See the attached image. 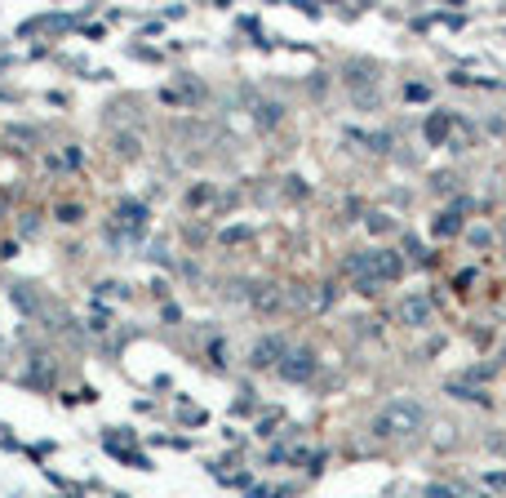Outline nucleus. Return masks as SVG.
<instances>
[{
  "mask_svg": "<svg viewBox=\"0 0 506 498\" xmlns=\"http://www.w3.org/2000/svg\"><path fill=\"white\" fill-rule=\"evenodd\" d=\"M422 423H427V409H422L417 401H391V405H382L373 414V436L378 441H409L413 431H422Z\"/></svg>",
  "mask_w": 506,
  "mask_h": 498,
  "instance_id": "f257e3e1",
  "label": "nucleus"
},
{
  "mask_svg": "<svg viewBox=\"0 0 506 498\" xmlns=\"http://www.w3.org/2000/svg\"><path fill=\"white\" fill-rule=\"evenodd\" d=\"M315 370H320V360H315L311 347H289V356L280 360V378H284V383H311Z\"/></svg>",
  "mask_w": 506,
  "mask_h": 498,
  "instance_id": "f03ea898",
  "label": "nucleus"
},
{
  "mask_svg": "<svg viewBox=\"0 0 506 498\" xmlns=\"http://www.w3.org/2000/svg\"><path fill=\"white\" fill-rule=\"evenodd\" d=\"M284 356H289V343H284L280 334H266V338H258V343H253L249 365H253V370H271V365L280 370V360H284Z\"/></svg>",
  "mask_w": 506,
  "mask_h": 498,
  "instance_id": "7ed1b4c3",
  "label": "nucleus"
},
{
  "mask_svg": "<svg viewBox=\"0 0 506 498\" xmlns=\"http://www.w3.org/2000/svg\"><path fill=\"white\" fill-rule=\"evenodd\" d=\"M435 316V307H431V298L427 294H409L400 303V325H409V329H427Z\"/></svg>",
  "mask_w": 506,
  "mask_h": 498,
  "instance_id": "20e7f679",
  "label": "nucleus"
},
{
  "mask_svg": "<svg viewBox=\"0 0 506 498\" xmlns=\"http://www.w3.org/2000/svg\"><path fill=\"white\" fill-rule=\"evenodd\" d=\"M142 227H147V205L142 201H120V205H116V231H111L116 240H120V231L138 236Z\"/></svg>",
  "mask_w": 506,
  "mask_h": 498,
  "instance_id": "39448f33",
  "label": "nucleus"
},
{
  "mask_svg": "<svg viewBox=\"0 0 506 498\" xmlns=\"http://www.w3.org/2000/svg\"><path fill=\"white\" fill-rule=\"evenodd\" d=\"M369 276L373 280H400L404 276V258L395 254V249H373V254H369Z\"/></svg>",
  "mask_w": 506,
  "mask_h": 498,
  "instance_id": "423d86ee",
  "label": "nucleus"
},
{
  "mask_svg": "<svg viewBox=\"0 0 506 498\" xmlns=\"http://www.w3.org/2000/svg\"><path fill=\"white\" fill-rule=\"evenodd\" d=\"M462 214H466V201H458V205H453V209H440V214H435V236H458V231H462Z\"/></svg>",
  "mask_w": 506,
  "mask_h": 498,
  "instance_id": "0eeeda50",
  "label": "nucleus"
},
{
  "mask_svg": "<svg viewBox=\"0 0 506 498\" xmlns=\"http://www.w3.org/2000/svg\"><path fill=\"white\" fill-rule=\"evenodd\" d=\"M453 116L449 111H431L427 116V129H422V134H427V143H449V134H453Z\"/></svg>",
  "mask_w": 506,
  "mask_h": 498,
  "instance_id": "6e6552de",
  "label": "nucleus"
},
{
  "mask_svg": "<svg viewBox=\"0 0 506 498\" xmlns=\"http://www.w3.org/2000/svg\"><path fill=\"white\" fill-rule=\"evenodd\" d=\"M444 392L449 396H458V401H488V396H484V387H476V378H449V383H444Z\"/></svg>",
  "mask_w": 506,
  "mask_h": 498,
  "instance_id": "1a4fd4ad",
  "label": "nucleus"
},
{
  "mask_svg": "<svg viewBox=\"0 0 506 498\" xmlns=\"http://www.w3.org/2000/svg\"><path fill=\"white\" fill-rule=\"evenodd\" d=\"M249 103H253V116H258V125H280V116H284L280 103H266V98H258V94H249Z\"/></svg>",
  "mask_w": 506,
  "mask_h": 498,
  "instance_id": "9d476101",
  "label": "nucleus"
},
{
  "mask_svg": "<svg viewBox=\"0 0 506 498\" xmlns=\"http://www.w3.org/2000/svg\"><path fill=\"white\" fill-rule=\"evenodd\" d=\"M253 307H258V311H280L284 307V294L276 285H262L258 294H253Z\"/></svg>",
  "mask_w": 506,
  "mask_h": 498,
  "instance_id": "9b49d317",
  "label": "nucleus"
},
{
  "mask_svg": "<svg viewBox=\"0 0 506 498\" xmlns=\"http://www.w3.org/2000/svg\"><path fill=\"white\" fill-rule=\"evenodd\" d=\"M13 303H18L27 316H40V298H36V289H31V285H18V289H13Z\"/></svg>",
  "mask_w": 506,
  "mask_h": 498,
  "instance_id": "f8f14e48",
  "label": "nucleus"
},
{
  "mask_svg": "<svg viewBox=\"0 0 506 498\" xmlns=\"http://www.w3.org/2000/svg\"><path fill=\"white\" fill-rule=\"evenodd\" d=\"M369 231H373V236H386V231H395V223H391V214H369Z\"/></svg>",
  "mask_w": 506,
  "mask_h": 498,
  "instance_id": "ddd939ff",
  "label": "nucleus"
},
{
  "mask_svg": "<svg viewBox=\"0 0 506 498\" xmlns=\"http://www.w3.org/2000/svg\"><path fill=\"white\" fill-rule=\"evenodd\" d=\"M209 201H213V187H209V182H200V187H191V192H187V205H191V209L209 205Z\"/></svg>",
  "mask_w": 506,
  "mask_h": 498,
  "instance_id": "4468645a",
  "label": "nucleus"
},
{
  "mask_svg": "<svg viewBox=\"0 0 506 498\" xmlns=\"http://www.w3.org/2000/svg\"><path fill=\"white\" fill-rule=\"evenodd\" d=\"M116 156H138V138H133V134H116Z\"/></svg>",
  "mask_w": 506,
  "mask_h": 498,
  "instance_id": "2eb2a0df",
  "label": "nucleus"
},
{
  "mask_svg": "<svg viewBox=\"0 0 506 498\" xmlns=\"http://www.w3.org/2000/svg\"><path fill=\"white\" fill-rule=\"evenodd\" d=\"M5 134H9V143H36V129H27V125H9Z\"/></svg>",
  "mask_w": 506,
  "mask_h": 498,
  "instance_id": "dca6fc26",
  "label": "nucleus"
},
{
  "mask_svg": "<svg viewBox=\"0 0 506 498\" xmlns=\"http://www.w3.org/2000/svg\"><path fill=\"white\" fill-rule=\"evenodd\" d=\"M404 249H409V258H413V262H427V249H422V240L409 236V240H404Z\"/></svg>",
  "mask_w": 506,
  "mask_h": 498,
  "instance_id": "f3484780",
  "label": "nucleus"
},
{
  "mask_svg": "<svg viewBox=\"0 0 506 498\" xmlns=\"http://www.w3.org/2000/svg\"><path fill=\"white\" fill-rule=\"evenodd\" d=\"M378 285H382V280H373V276H356V289L360 294H378Z\"/></svg>",
  "mask_w": 506,
  "mask_h": 498,
  "instance_id": "a211bd4d",
  "label": "nucleus"
},
{
  "mask_svg": "<svg viewBox=\"0 0 506 498\" xmlns=\"http://www.w3.org/2000/svg\"><path fill=\"white\" fill-rule=\"evenodd\" d=\"M58 223H80V205H62L58 209Z\"/></svg>",
  "mask_w": 506,
  "mask_h": 498,
  "instance_id": "6ab92c4d",
  "label": "nucleus"
},
{
  "mask_svg": "<svg viewBox=\"0 0 506 498\" xmlns=\"http://www.w3.org/2000/svg\"><path fill=\"white\" fill-rule=\"evenodd\" d=\"M431 89L427 85H409V89H404V98H409V103H422V98H427Z\"/></svg>",
  "mask_w": 506,
  "mask_h": 498,
  "instance_id": "aec40b11",
  "label": "nucleus"
},
{
  "mask_svg": "<svg viewBox=\"0 0 506 498\" xmlns=\"http://www.w3.org/2000/svg\"><path fill=\"white\" fill-rule=\"evenodd\" d=\"M488 240H493V236H488V227H476V231H471V245H488Z\"/></svg>",
  "mask_w": 506,
  "mask_h": 498,
  "instance_id": "412c9836",
  "label": "nucleus"
}]
</instances>
